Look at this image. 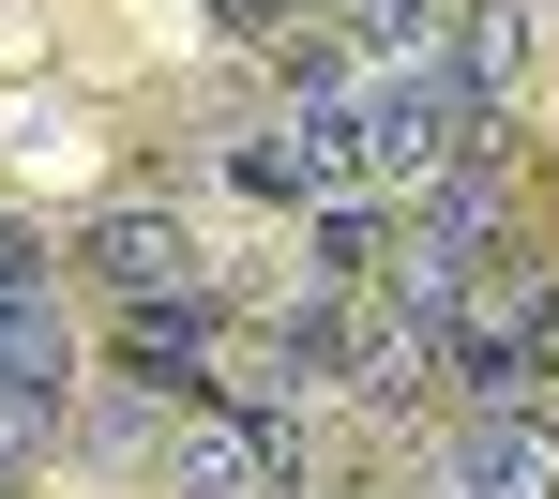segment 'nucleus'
Wrapping results in <instances>:
<instances>
[{
  "mask_svg": "<svg viewBox=\"0 0 559 499\" xmlns=\"http://www.w3.org/2000/svg\"><path fill=\"white\" fill-rule=\"evenodd\" d=\"M15 302H46V288H31V242L0 227V318H15Z\"/></svg>",
  "mask_w": 559,
  "mask_h": 499,
  "instance_id": "obj_11",
  "label": "nucleus"
},
{
  "mask_svg": "<svg viewBox=\"0 0 559 499\" xmlns=\"http://www.w3.org/2000/svg\"><path fill=\"white\" fill-rule=\"evenodd\" d=\"M545 364H559V288L545 273H484V288L439 318V379H468L484 408H514Z\"/></svg>",
  "mask_w": 559,
  "mask_h": 499,
  "instance_id": "obj_2",
  "label": "nucleus"
},
{
  "mask_svg": "<svg viewBox=\"0 0 559 499\" xmlns=\"http://www.w3.org/2000/svg\"><path fill=\"white\" fill-rule=\"evenodd\" d=\"M121 348H136V379H182L197 348H212V288L197 302H121Z\"/></svg>",
  "mask_w": 559,
  "mask_h": 499,
  "instance_id": "obj_10",
  "label": "nucleus"
},
{
  "mask_svg": "<svg viewBox=\"0 0 559 499\" xmlns=\"http://www.w3.org/2000/svg\"><path fill=\"white\" fill-rule=\"evenodd\" d=\"M333 394H364V408H424V379H439V318H408V302L378 288L364 318H333Z\"/></svg>",
  "mask_w": 559,
  "mask_h": 499,
  "instance_id": "obj_4",
  "label": "nucleus"
},
{
  "mask_svg": "<svg viewBox=\"0 0 559 499\" xmlns=\"http://www.w3.org/2000/svg\"><path fill=\"white\" fill-rule=\"evenodd\" d=\"M302 273H318V288H378V198H318Z\"/></svg>",
  "mask_w": 559,
  "mask_h": 499,
  "instance_id": "obj_9",
  "label": "nucleus"
},
{
  "mask_svg": "<svg viewBox=\"0 0 559 499\" xmlns=\"http://www.w3.org/2000/svg\"><path fill=\"white\" fill-rule=\"evenodd\" d=\"M499 258H514V152H454V167L424 182V212L393 227V258H378V273H393L408 318H454Z\"/></svg>",
  "mask_w": 559,
  "mask_h": 499,
  "instance_id": "obj_1",
  "label": "nucleus"
},
{
  "mask_svg": "<svg viewBox=\"0 0 559 499\" xmlns=\"http://www.w3.org/2000/svg\"><path fill=\"white\" fill-rule=\"evenodd\" d=\"M167 499H287V424L273 408H182L167 424Z\"/></svg>",
  "mask_w": 559,
  "mask_h": 499,
  "instance_id": "obj_3",
  "label": "nucleus"
},
{
  "mask_svg": "<svg viewBox=\"0 0 559 499\" xmlns=\"http://www.w3.org/2000/svg\"><path fill=\"white\" fill-rule=\"evenodd\" d=\"M76 258H92L121 302H197V288H212V273H197V242H182V212H106Z\"/></svg>",
  "mask_w": 559,
  "mask_h": 499,
  "instance_id": "obj_5",
  "label": "nucleus"
},
{
  "mask_svg": "<svg viewBox=\"0 0 559 499\" xmlns=\"http://www.w3.org/2000/svg\"><path fill=\"white\" fill-rule=\"evenodd\" d=\"M439 499H559V454L514 424V408H484V424L439 439Z\"/></svg>",
  "mask_w": 559,
  "mask_h": 499,
  "instance_id": "obj_6",
  "label": "nucleus"
},
{
  "mask_svg": "<svg viewBox=\"0 0 559 499\" xmlns=\"http://www.w3.org/2000/svg\"><path fill=\"white\" fill-rule=\"evenodd\" d=\"M61 379H76V364H61V318L15 302V318H0V454H31V439L61 424Z\"/></svg>",
  "mask_w": 559,
  "mask_h": 499,
  "instance_id": "obj_7",
  "label": "nucleus"
},
{
  "mask_svg": "<svg viewBox=\"0 0 559 499\" xmlns=\"http://www.w3.org/2000/svg\"><path fill=\"white\" fill-rule=\"evenodd\" d=\"M348 46H364V76H424L439 61V0H348Z\"/></svg>",
  "mask_w": 559,
  "mask_h": 499,
  "instance_id": "obj_8",
  "label": "nucleus"
}]
</instances>
